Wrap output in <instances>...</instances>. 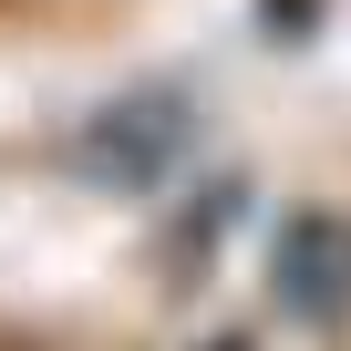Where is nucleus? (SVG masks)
<instances>
[{
  "instance_id": "f257e3e1",
  "label": "nucleus",
  "mask_w": 351,
  "mask_h": 351,
  "mask_svg": "<svg viewBox=\"0 0 351 351\" xmlns=\"http://www.w3.org/2000/svg\"><path fill=\"white\" fill-rule=\"evenodd\" d=\"M269 279H279V310L289 320H320V330L351 320V217H289Z\"/></svg>"
}]
</instances>
